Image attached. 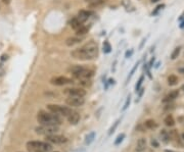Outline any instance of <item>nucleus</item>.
I'll return each mask as SVG.
<instances>
[{"instance_id": "obj_1", "label": "nucleus", "mask_w": 184, "mask_h": 152, "mask_svg": "<svg viewBox=\"0 0 184 152\" xmlns=\"http://www.w3.org/2000/svg\"><path fill=\"white\" fill-rule=\"evenodd\" d=\"M98 55V47L97 44L93 41H90L89 43L85 44L81 48L74 49L71 52V56L78 60H92L95 59Z\"/></svg>"}, {"instance_id": "obj_2", "label": "nucleus", "mask_w": 184, "mask_h": 152, "mask_svg": "<svg viewBox=\"0 0 184 152\" xmlns=\"http://www.w3.org/2000/svg\"><path fill=\"white\" fill-rule=\"evenodd\" d=\"M37 121L40 125L46 126H59L61 124V116L52 113V112H47L45 110H40L37 113Z\"/></svg>"}, {"instance_id": "obj_3", "label": "nucleus", "mask_w": 184, "mask_h": 152, "mask_svg": "<svg viewBox=\"0 0 184 152\" xmlns=\"http://www.w3.org/2000/svg\"><path fill=\"white\" fill-rule=\"evenodd\" d=\"M30 152H51L52 145L47 141H29L26 144Z\"/></svg>"}, {"instance_id": "obj_4", "label": "nucleus", "mask_w": 184, "mask_h": 152, "mask_svg": "<svg viewBox=\"0 0 184 152\" xmlns=\"http://www.w3.org/2000/svg\"><path fill=\"white\" fill-rule=\"evenodd\" d=\"M47 109L50 112H52V113L58 114V116L64 117H68L69 114L72 112V109L70 107L64 106V105H59V104H48Z\"/></svg>"}, {"instance_id": "obj_5", "label": "nucleus", "mask_w": 184, "mask_h": 152, "mask_svg": "<svg viewBox=\"0 0 184 152\" xmlns=\"http://www.w3.org/2000/svg\"><path fill=\"white\" fill-rule=\"evenodd\" d=\"M59 131L58 126H46V125H40L35 129L36 134L42 135V136H49L52 134H57Z\"/></svg>"}, {"instance_id": "obj_6", "label": "nucleus", "mask_w": 184, "mask_h": 152, "mask_svg": "<svg viewBox=\"0 0 184 152\" xmlns=\"http://www.w3.org/2000/svg\"><path fill=\"white\" fill-rule=\"evenodd\" d=\"M66 96H76V97H85L87 94L86 90L80 87H72V88H66L64 91Z\"/></svg>"}, {"instance_id": "obj_7", "label": "nucleus", "mask_w": 184, "mask_h": 152, "mask_svg": "<svg viewBox=\"0 0 184 152\" xmlns=\"http://www.w3.org/2000/svg\"><path fill=\"white\" fill-rule=\"evenodd\" d=\"M73 80L64 76H57V77H52L50 79V84L54 86H66V85L72 84Z\"/></svg>"}, {"instance_id": "obj_8", "label": "nucleus", "mask_w": 184, "mask_h": 152, "mask_svg": "<svg viewBox=\"0 0 184 152\" xmlns=\"http://www.w3.org/2000/svg\"><path fill=\"white\" fill-rule=\"evenodd\" d=\"M66 103L68 106L72 107H79L84 105L85 98L84 97H76V96H68L66 99Z\"/></svg>"}, {"instance_id": "obj_9", "label": "nucleus", "mask_w": 184, "mask_h": 152, "mask_svg": "<svg viewBox=\"0 0 184 152\" xmlns=\"http://www.w3.org/2000/svg\"><path fill=\"white\" fill-rule=\"evenodd\" d=\"M45 139L48 143H51V144H64L68 141V139H66L64 136H61L58 134H52L49 136H46Z\"/></svg>"}, {"instance_id": "obj_10", "label": "nucleus", "mask_w": 184, "mask_h": 152, "mask_svg": "<svg viewBox=\"0 0 184 152\" xmlns=\"http://www.w3.org/2000/svg\"><path fill=\"white\" fill-rule=\"evenodd\" d=\"M85 66H83V65H80V64H76V65H72V66H70V68H68V72L71 73V75L73 76L74 78H76L77 79V77L83 71L85 70Z\"/></svg>"}, {"instance_id": "obj_11", "label": "nucleus", "mask_w": 184, "mask_h": 152, "mask_svg": "<svg viewBox=\"0 0 184 152\" xmlns=\"http://www.w3.org/2000/svg\"><path fill=\"white\" fill-rule=\"evenodd\" d=\"M93 15L91 10H88V9H82L78 12V18L81 20L82 23H85L91 15Z\"/></svg>"}, {"instance_id": "obj_12", "label": "nucleus", "mask_w": 184, "mask_h": 152, "mask_svg": "<svg viewBox=\"0 0 184 152\" xmlns=\"http://www.w3.org/2000/svg\"><path fill=\"white\" fill-rule=\"evenodd\" d=\"M69 121V123L71 124V125H77L78 123H79L80 121V114L78 111H75V110H72V112H71L70 114H69V116L66 117Z\"/></svg>"}, {"instance_id": "obj_13", "label": "nucleus", "mask_w": 184, "mask_h": 152, "mask_svg": "<svg viewBox=\"0 0 184 152\" xmlns=\"http://www.w3.org/2000/svg\"><path fill=\"white\" fill-rule=\"evenodd\" d=\"M179 96V91L178 90H174V91H171L169 94L165 96V98L163 99V102L164 103H170L171 101L175 100L176 98H178Z\"/></svg>"}, {"instance_id": "obj_14", "label": "nucleus", "mask_w": 184, "mask_h": 152, "mask_svg": "<svg viewBox=\"0 0 184 152\" xmlns=\"http://www.w3.org/2000/svg\"><path fill=\"white\" fill-rule=\"evenodd\" d=\"M69 25H70L71 28H72L73 30L77 31V30L79 29L80 27L83 26V23L79 20V18H78V17H75L71 18L70 22H69Z\"/></svg>"}, {"instance_id": "obj_15", "label": "nucleus", "mask_w": 184, "mask_h": 152, "mask_svg": "<svg viewBox=\"0 0 184 152\" xmlns=\"http://www.w3.org/2000/svg\"><path fill=\"white\" fill-rule=\"evenodd\" d=\"M80 42H81V38L79 37H69L66 39V45L69 47H73L76 44H79Z\"/></svg>"}, {"instance_id": "obj_16", "label": "nucleus", "mask_w": 184, "mask_h": 152, "mask_svg": "<svg viewBox=\"0 0 184 152\" xmlns=\"http://www.w3.org/2000/svg\"><path fill=\"white\" fill-rule=\"evenodd\" d=\"M146 139L145 138H140L137 141L136 144V151L137 152H143L146 149Z\"/></svg>"}, {"instance_id": "obj_17", "label": "nucleus", "mask_w": 184, "mask_h": 152, "mask_svg": "<svg viewBox=\"0 0 184 152\" xmlns=\"http://www.w3.org/2000/svg\"><path fill=\"white\" fill-rule=\"evenodd\" d=\"M86 3H88V6L91 8H95L97 6H100L104 3L105 0H84Z\"/></svg>"}, {"instance_id": "obj_18", "label": "nucleus", "mask_w": 184, "mask_h": 152, "mask_svg": "<svg viewBox=\"0 0 184 152\" xmlns=\"http://www.w3.org/2000/svg\"><path fill=\"white\" fill-rule=\"evenodd\" d=\"M89 30H90V27H87V26H84V25H83L82 27H80L79 29L76 31V34H77V36H84L88 33Z\"/></svg>"}, {"instance_id": "obj_19", "label": "nucleus", "mask_w": 184, "mask_h": 152, "mask_svg": "<svg viewBox=\"0 0 184 152\" xmlns=\"http://www.w3.org/2000/svg\"><path fill=\"white\" fill-rule=\"evenodd\" d=\"M144 126H145L146 129H149V130H153V129L158 128V124L153 119H147L145 123H144Z\"/></svg>"}, {"instance_id": "obj_20", "label": "nucleus", "mask_w": 184, "mask_h": 152, "mask_svg": "<svg viewBox=\"0 0 184 152\" xmlns=\"http://www.w3.org/2000/svg\"><path fill=\"white\" fill-rule=\"evenodd\" d=\"M167 82H168V85H169V86H175V85L178 84V78H177L175 75H171L168 77Z\"/></svg>"}, {"instance_id": "obj_21", "label": "nucleus", "mask_w": 184, "mask_h": 152, "mask_svg": "<svg viewBox=\"0 0 184 152\" xmlns=\"http://www.w3.org/2000/svg\"><path fill=\"white\" fill-rule=\"evenodd\" d=\"M165 125L168 126V127H173L175 125V119L174 117L171 116V114H169V116H167L165 117Z\"/></svg>"}, {"instance_id": "obj_22", "label": "nucleus", "mask_w": 184, "mask_h": 152, "mask_svg": "<svg viewBox=\"0 0 184 152\" xmlns=\"http://www.w3.org/2000/svg\"><path fill=\"white\" fill-rule=\"evenodd\" d=\"M94 138H95V133L91 132L90 134H88L86 136V140H85V144L86 145H90L92 142L94 141Z\"/></svg>"}, {"instance_id": "obj_23", "label": "nucleus", "mask_w": 184, "mask_h": 152, "mask_svg": "<svg viewBox=\"0 0 184 152\" xmlns=\"http://www.w3.org/2000/svg\"><path fill=\"white\" fill-rule=\"evenodd\" d=\"M79 83L81 84V86H83V87H90L91 85H92L91 79H82V80H79Z\"/></svg>"}, {"instance_id": "obj_24", "label": "nucleus", "mask_w": 184, "mask_h": 152, "mask_svg": "<svg viewBox=\"0 0 184 152\" xmlns=\"http://www.w3.org/2000/svg\"><path fill=\"white\" fill-rule=\"evenodd\" d=\"M180 51H181L180 46L175 48V49L173 50V52H172V54H171V59H176L177 57L179 56V54H180Z\"/></svg>"}, {"instance_id": "obj_25", "label": "nucleus", "mask_w": 184, "mask_h": 152, "mask_svg": "<svg viewBox=\"0 0 184 152\" xmlns=\"http://www.w3.org/2000/svg\"><path fill=\"white\" fill-rule=\"evenodd\" d=\"M121 121V119H118V121H115V124L112 125V127H110V131H109V136H112V134L115 133V131H116V129L118 128V126H119V123Z\"/></svg>"}, {"instance_id": "obj_26", "label": "nucleus", "mask_w": 184, "mask_h": 152, "mask_svg": "<svg viewBox=\"0 0 184 152\" xmlns=\"http://www.w3.org/2000/svg\"><path fill=\"white\" fill-rule=\"evenodd\" d=\"M110 51H112V46L107 41H104V43H103V52L104 53H110Z\"/></svg>"}, {"instance_id": "obj_27", "label": "nucleus", "mask_w": 184, "mask_h": 152, "mask_svg": "<svg viewBox=\"0 0 184 152\" xmlns=\"http://www.w3.org/2000/svg\"><path fill=\"white\" fill-rule=\"evenodd\" d=\"M143 80H144V76H141V77L139 78V80H138L136 86H135V91H136V93L139 92V90L141 89V85H142V83H143Z\"/></svg>"}, {"instance_id": "obj_28", "label": "nucleus", "mask_w": 184, "mask_h": 152, "mask_svg": "<svg viewBox=\"0 0 184 152\" xmlns=\"http://www.w3.org/2000/svg\"><path fill=\"white\" fill-rule=\"evenodd\" d=\"M161 136H162V138H163V140H164L165 143H168V142L170 141V135L168 134V133L166 132L165 130L162 131V133H161Z\"/></svg>"}, {"instance_id": "obj_29", "label": "nucleus", "mask_w": 184, "mask_h": 152, "mask_svg": "<svg viewBox=\"0 0 184 152\" xmlns=\"http://www.w3.org/2000/svg\"><path fill=\"white\" fill-rule=\"evenodd\" d=\"M124 138H125V134H120L118 137H117V139L115 140V145H116V146H118V145H120L122 143V142H123V140H124Z\"/></svg>"}, {"instance_id": "obj_30", "label": "nucleus", "mask_w": 184, "mask_h": 152, "mask_svg": "<svg viewBox=\"0 0 184 152\" xmlns=\"http://www.w3.org/2000/svg\"><path fill=\"white\" fill-rule=\"evenodd\" d=\"M130 102H131V96L129 95L128 97H127V99H126V102H125V104H124L123 108H122V110H123V111H125V110L129 107V105H130Z\"/></svg>"}, {"instance_id": "obj_31", "label": "nucleus", "mask_w": 184, "mask_h": 152, "mask_svg": "<svg viewBox=\"0 0 184 152\" xmlns=\"http://www.w3.org/2000/svg\"><path fill=\"white\" fill-rule=\"evenodd\" d=\"M138 65H139V63H135V65H134V68L131 70V72H130V75L128 76V78H127V81H129L131 79V77H132L133 75H134V73H135V71L137 70V68H138Z\"/></svg>"}, {"instance_id": "obj_32", "label": "nucleus", "mask_w": 184, "mask_h": 152, "mask_svg": "<svg viewBox=\"0 0 184 152\" xmlns=\"http://www.w3.org/2000/svg\"><path fill=\"white\" fill-rule=\"evenodd\" d=\"M164 7H165V4H161V5H158V7L156 8V10H155V11H153V15H156V13H158V11L161 10V9H163Z\"/></svg>"}, {"instance_id": "obj_33", "label": "nucleus", "mask_w": 184, "mask_h": 152, "mask_svg": "<svg viewBox=\"0 0 184 152\" xmlns=\"http://www.w3.org/2000/svg\"><path fill=\"white\" fill-rule=\"evenodd\" d=\"M8 59V55L7 54H3L1 56V61H5V60H7Z\"/></svg>"}, {"instance_id": "obj_34", "label": "nucleus", "mask_w": 184, "mask_h": 152, "mask_svg": "<svg viewBox=\"0 0 184 152\" xmlns=\"http://www.w3.org/2000/svg\"><path fill=\"white\" fill-rule=\"evenodd\" d=\"M132 54H133V50H130V52L127 51L126 52V58H129V57H130Z\"/></svg>"}, {"instance_id": "obj_35", "label": "nucleus", "mask_w": 184, "mask_h": 152, "mask_svg": "<svg viewBox=\"0 0 184 152\" xmlns=\"http://www.w3.org/2000/svg\"><path fill=\"white\" fill-rule=\"evenodd\" d=\"M153 63H155V57H153V58H151V60H150V63H149V68H151V66H153Z\"/></svg>"}, {"instance_id": "obj_36", "label": "nucleus", "mask_w": 184, "mask_h": 152, "mask_svg": "<svg viewBox=\"0 0 184 152\" xmlns=\"http://www.w3.org/2000/svg\"><path fill=\"white\" fill-rule=\"evenodd\" d=\"M180 141H181V142H182V143L184 144V133H183V134H182V135H181V136H180Z\"/></svg>"}, {"instance_id": "obj_37", "label": "nucleus", "mask_w": 184, "mask_h": 152, "mask_svg": "<svg viewBox=\"0 0 184 152\" xmlns=\"http://www.w3.org/2000/svg\"><path fill=\"white\" fill-rule=\"evenodd\" d=\"M151 144H153V145H155V146H156V147H158V142H156V140H155V141H153V142H151Z\"/></svg>"}, {"instance_id": "obj_38", "label": "nucleus", "mask_w": 184, "mask_h": 152, "mask_svg": "<svg viewBox=\"0 0 184 152\" xmlns=\"http://www.w3.org/2000/svg\"><path fill=\"white\" fill-rule=\"evenodd\" d=\"M144 42H145V39H143V40H142L141 44H140V46H139V49H141V48H142V46H143V44H144Z\"/></svg>"}, {"instance_id": "obj_39", "label": "nucleus", "mask_w": 184, "mask_h": 152, "mask_svg": "<svg viewBox=\"0 0 184 152\" xmlns=\"http://www.w3.org/2000/svg\"><path fill=\"white\" fill-rule=\"evenodd\" d=\"M178 72L180 73H182V75H184V68H178Z\"/></svg>"}, {"instance_id": "obj_40", "label": "nucleus", "mask_w": 184, "mask_h": 152, "mask_svg": "<svg viewBox=\"0 0 184 152\" xmlns=\"http://www.w3.org/2000/svg\"><path fill=\"white\" fill-rule=\"evenodd\" d=\"M180 28H181V29H183V28H184V20H182V22H181V24H180Z\"/></svg>"}, {"instance_id": "obj_41", "label": "nucleus", "mask_w": 184, "mask_h": 152, "mask_svg": "<svg viewBox=\"0 0 184 152\" xmlns=\"http://www.w3.org/2000/svg\"><path fill=\"white\" fill-rule=\"evenodd\" d=\"M158 1H160V0H151V2H153V3H156V2H158Z\"/></svg>"}, {"instance_id": "obj_42", "label": "nucleus", "mask_w": 184, "mask_h": 152, "mask_svg": "<svg viewBox=\"0 0 184 152\" xmlns=\"http://www.w3.org/2000/svg\"><path fill=\"white\" fill-rule=\"evenodd\" d=\"M182 90H183V91H184V86L182 87Z\"/></svg>"}, {"instance_id": "obj_43", "label": "nucleus", "mask_w": 184, "mask_h": 152, "mask_svg": "<svg viewBox=\"0 0 184 152\" xmlns=\"http://www.w3.org/2000/svg\"><path fill=\"white\" fill-rule=\"evenodd\" d=\"M167 152H171V151H167Z\"/></svg>"}, {"instance_id": "obj_44", "label": "nucleus", "mask_w": 184, "mask_h": 152, "mask_svg": "<svg viewBox=\"0 0 184 152\" xmlns=\"http://www.w3.org/2000/svg\"><path fill=\"white\" fill-rule=\"evenodd\" d=\"M55 152H58V151H55Z\"/></svg>"}]
</instances>
